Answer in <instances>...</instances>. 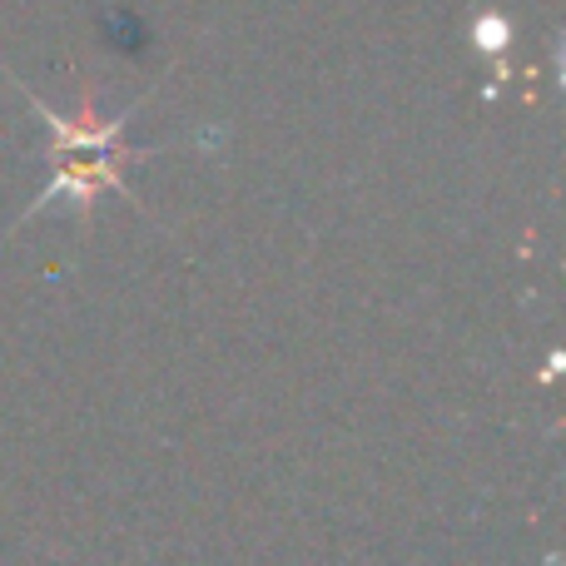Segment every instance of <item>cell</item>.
Listing matches in <instances>:
<instances>
[{"instance_id": "obj_1", "label": "cell", "mask_w": 566, "mask_h": 566, "mask_svg": "<svg viewBox=\"0 0 566 566\" xmlns=\"http://www.w3.org/2000/svg\"><path fill=\"white\" fill-rule=\"evenodd\" d=\"M25 95H30V90H25ZM30 105H35L40 119H45V135H50V149H55V155H85V149L109 155V145H115V139L125 135V125H129V109H125V115H115V119H95L90 99H85V115H80V119L55 115V109L40 105L35 95H30Z\"/></svg>"}]
</instances>
